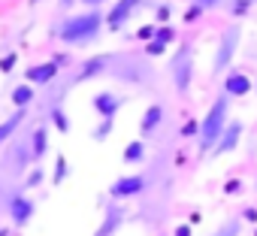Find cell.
Instances as JSON below:
<instances>
[{"label":"cell","instance_id":"6da1fadb","mask_svg":"<svg viewBox=\"0 0 257 236\" xmlns=\"http://www.w3.org/2000/svg\"><path fill=\"white\" fill-rule=\"evenodd\" d=\"M103 28H106V16L91 7L85 13H76V16H67L58 28H55V37L64 43V46H73V49H85V46H94L100 37H103Z\"/></svg>","mask_w":257,"mask_h":236},{"label":"cell","instance_id":"7a4b0ae2","mask_svg":"<svg viewBox=\"0 0 257 236\" xmlns=\"http://www.w3.org/2000/svg\"><path fill=\"white\" fill-rule=\"evenodd\" d=\"M230 100H233V97H227V94L221 91V94L215 97V103L209 106L206 118L200 122V134H197V146H200V155H209V152L215 149V143L221 140L224 128L230 125Z\"/></svg>","mask_w":257,"mask_h":236},{"label":"cell","instance_id":"3957f363","mask_svg":"<svg viewBox=\"0 0 257 236\" xmlns=\"http://www.w3.org/2000/svg\"><path fill=\"white\" fill-rule=\"evenodd\" d=\"M239 46H242V28H239V22H236V25H230V28H224V31L218 34L215 61H212V73H215V76H221V73L230 70V64L236 61Z\"/></svg>","mask_w":257,"mask_h":236},{"label":"cell","instance_id":"277c9868","mask_svg":"<svg viewBox=\"0 0 257 236\" xmlns=\"http://www.w3.org/2000/svg\"><path fill=\"white\" fill-rule=\"evenodd\" d=\"M170 73H173V88L179 94H188L194 82V46L191 43H182L176 49V58L170 61Z\"/></svg>","mask_w":257,"mask_h":236},{"label":"cell","instance_id":"5b68a950","mask_svg":"<svg viewBox=\"0 0 257 236\" xmlns=\"http://www.w3.org/2000/svg\"><path fill=\"white\" fill-rule=\"evenodd\" d=\"M61 67H67V55H55L52 61H43V64L28 67L25 79H28L31 85H37V88H43V85H52V82L58 79V70H61Z\"/></svg>","mask_w":257,"mask_h":236},{"label":"cell","instance_id":"8992f818","mask_svg":"<svg viewBox=\"0 0 257 236\" xmlns=\"http://www.w3.org/2000/svg\"><path fill=\"white\" fill-rule=\"evenodd\" d=\"M146 188V176L134 173V176H118L112 185H109V197L112 200H134L137 194H143Z\"/></svg>","mask_w":257,"mask_h":236},{"label":"cell","instance_id":"52a82bcc","mask_svg":"<svg viewBox=\"0 0 257 236\" xmlns=\"http://www.w3.org/2000/svg\"><path fill=\"white\" fill-rule=\"evenodd\" d=\"M140 4H143V0H115L112 10L106 13V28L109 31H121L127 22L134 19V13L140 10Z\"/></svg>","mask_w":257,"mask_h":236},{"label":"cell","instance_id":"ba28073f","mask_svg":"<svg viewBox=\"0 0 257 236\" xmlns=\"http://www.w3.org/2000/svg\"><path fill=\"white\" fill-rule=\"evenodd\" d=\"M7 212H10V218H13L16 227H25V224L37 215V203H34L31 197H25V194H13V197L7 200Z\"/></svg>","mask_w":257,"mask_h":236},{"label":"cell","instance_id":"9c48e42d","mask_svg":"<svg viewBox=\"0 0 257 236\" xmlns=\"http://www.w3.org/2000/svg\"><path fill=\"white\" fill-rule=\"evenodd\" d=\"M242 122H236V118H233V122L224 128V134H221V140L215 143V149L209 152V158H221V155H230V152H236V146H239V140H242Z\"/></svg>","mask_w":257,"mask_h":236},{"label":"cell","instance_id":"30bf717a","mask_svg":"<svg viewBox=\"0 0 257 236\" xmlns=\"http://www.w3.org/2000/svg\"><path fill=\"white\" fill-rule=\"evenodd\" d=\"M221 91H224L227 97H245V94L254 91V79H251L248 73L227 70V76H224V82H221Z\"/></svg>","mask_w":257,"mask_h":236},{"label":"cell","instance_id":"8fae6325","mask_svg":"<svg viewBox=\"0 0 257 236\" xmlns=\"http://www.w3.org/2000/svg\"><path fill=\"white\" fill-rule=\"evenodd\" d=\"M91 106H94V112L100 118H115L118 109L124 106V97H118L115 91H97L94 100H91Z\"/></svg>","mask_w":257,"mask_h":236},{"label":"cell","instance_id":"7c38bea8","mask_svg":"<svg viewBox=\"0 0 257 236\" xmlns=\"http://www.w3.org/2000/svg\"><path fill=\"white\" fill-rule=\"evenodd\" d=\"M124 218H127V212H124L118 203H109V206H106V212H103V221H100V227L94 230V236H115V233L121 230Z\"/></svg>","mask_w":257,"mask_h":236},{"label":"cell","instance_id":"4fadbf2b","mask_svg":"<svg viewBox=\"0 0 257 236\" xmlns=\"http://www.w3.org/2000/svg\"><path fill=\"white\" fill-rule=\"evenodd\" d=\"M164 103H152V106H146V112H143V118H140V134L149 140V137H155L158 134V128L164 125Z\"/></svg>","mask_w":257,"mask_h":236},{"label":"cell","instance_id":"5bb4252c","mask_svg":"<svg viewBox=\"0 0 257 236\" xmlns=\"http://www.w3.org/2000/svg\"><path fill=\"white\" fill-rule=\"evenodd\" d=\"M112 61H115V55H97V58H88V61L79 67V73H76L73 82H85V79H94V76L112 70Z\"/></svg>","mask_w":257,"mask_h":236},{"label":"cell","instance_id":"9a60e30c","mask_svg":"<svg viewBox=\"0 0 257 236\" xmlns=\"http://www.w3.org/2000/svg\"><path fill=\"white\" fill-rule=\"evenodd\" d=\"M34 97H37V88H34L28 79H25L22 85H16V88H13V94H10V100H13V106H16V109H28V106L34 103Z\"/></svg>","mask_w":257,"mask_h":236},{"label":"cell","instance_id":"2e32d148","mask_svg":"<svg viewBox=\"0 0 257 236\" xmlns=\"http://www.w3.org/2000/svg\"><path fill=\"white\" fill-rule=\"evenodd\" d=\"M31 155H34V161H43L49 155V128L46 125L34 131V137H31Z\"/></svg>","mask_w":257,"mask_h":236},{"label":"cell","instance_id":"e0dca14e","mask_svg":"<svg viewBox=\"0 0 257 236\" xmlns=\"http://www.w3.org/2000/svg\"><path fill=\"white\" fill-rule=\"evenodd\" d=\"M257 7V0H224V13L230 16V19H245V16H251V10Z\"/></svg>","mask_w":257,"mask_h":236},{"label":"cell","instance_id":"ac0fdd59","mask_svg":"<svg viewBox=\"0 0 257 236\" xmlns=\"http://www.w3.org/2000/svg\"><path fill=\"white\" fill-rule=\"evenodd\" d=\"M121 161H124V164H143V161H146V143H143V140L127 143V146H124Z\"/></svg>","mask_w":257,"mask_h":236},{"label":"cell","instance_id":"d6986e66","mask_svg":"<svg viewBox=\"0 0 257 236\" xmlns=\"http://www.w3.org/2000/svg\"><path fill=\"white\" fill-rule=\"evenodd\" d=\"M22 118H25V109H19L16 115H10L7 122H0V143H7L16 131H19V125H22Z\"/></svg>","mask_w":257,"mask_h":236},{"label":"cell","instance_id":"ffe728a7","mask_svg":"<svg viewBox=\"0 0 257 236\" xmlns=\"http://www.w3.org/2000/svg\"><path fill=\"white\" fill-rule=\"evenodd\" d=\"M209 236H242V218H227L221 227H215Z\"/></svg>","mask_w":257,"mask_h":236},{"label":"cell","instance_id":"44dd1931","mask_svg":"<svg viewBox=\"0 0 257 236\" xmlns=\"http://www.w3.org/2000/svg\"><path fill=\"white\" fill-rule=\"evenodd\" d=\"M52 122H55V128L61 134H70V118H67V112L61 106H52Z\"/></svg>","mask_w":257,"mask_h":236},{"label":"cell","instance_id":"7402d4cb","mask_svg":"<svg viewBox=\"0 0 257 236\" xmlns=\"http://www.w3.org/2000/svg\"><path fill=\"white\" fill-rule=\"evenodd\" d=\"M112 131H115V118H103V122H100V128H97L91 137H94V143H103L106 137H112Z\"/></svg>","mask_w":257,"mask_h":236},{"label":"cell","instance_id":"603a6c76","mask_svg":"<svg viewBox=\"0 0 257 236\" xmlns=\"http://www.w3.org/2000/svg\"><path fill=\"white\" fill-rule=\"evenodd\" d=\"M164 52H167V43H161L158 37H152L149 46H146V55H149V58H158V55H164Z\"/></svg>","mask_w":257,"mask_h":236},{"label":"cell","instance_id":"cb8c5ba5","mask_svg":"<svg viewBox=\"0 0 257 236\" xmlns=\"http://www.w3.org/2000/svg\"><path fill=\"white\" fill-rule=\"evenodd\" d=\"M67 170H70V167H67V158L61 155V158H58V164H55V176H52V182H55V185H61V182L67 179Z\"/></svg>","mask_w":257,"mask_h":236},{"label":"cell","instance_id":"d4e9b609","mask_svg":"<svg viewBox=\"0 0 257 236\" xmlns=\"http://www.w3.org/2000/svg\"><path fill=\"white\" fill-rule=\"evenodd\" d=\"M155 37H158L161 43H167V46H170V43L176 40V31H173L170 25H158V31H155Z\"/></svg>","mask_w":257,"mask_h":236},{"label":"cell","instance_id":"484cf974","mask_svg":"<svg viewBox=\"0 0 257 236\" xmlns=\"http://www.w3.org/2000/svg\"><path fill=\"white\" fill-rule=\"evenodd\" d=\"M43 179H46V173H43V170H34V173L25 179V188H37V185H43Z\"/></svg>","mask_w":257,"mask_h":236},{"label":"cell","instance_id":"4316f807","mask_svg":"<svg viewBox=\"0 0 257 236\" xmlns=\"http://www.w3.org/2000/svg\"><path fill=\"white\" fill-rule=\"evenodd\" d=\"M191 4H197V7H203V10L209 13V10H218V7L224 4V0H191Z\"/></svg>","mask_w":257,"mask_h":236},{"label":"cell","instance_id":"83f0119b","mask_svg":"<svg viewBox=\"0 0 257 236\" xmlns=\"http://www.w3.org/2000/svg\"><path fill=\"white\" fill-rule=\"evenodd\" d=\"M197 134H200V125H197V122H188V125L182 128V137H197Z\"/></svg>","mask_w":257,"mask_h":236},{"label":"cell","instance_id":"f1b7e54d","mask_svg":"<svg viewBox=\"0 0 257 236\" xmlns=\"http://www.w3.org/2000/svg\"><path fill=\"white\" fill-rule=\"evenodd\" d=\"M13 67H16V55H10V58L0 61V70H4V73H7V70H13Z\"/></svg>","mask_w":257,"mask_h":236},{"label":"cell","instance_id":"f546056e","mask_svg":"<svg viewBox=\"0 0 257 236\" xmlns=\"http://www.w3.org/2000/svg\"><path fill=\"white\" fill-rule=\"evenodd\" d=\"M155 31H158V28H143V31H140V34H137V37H140V40H146V43H149V40H152V37H155Z\"/></svg>","mask_w":257,"mask_h":236},{"label":"cell","instance_id":"4dcf8cb0","mask_svg":"<svg viewBox=\"0 0 257 236\" xmlns=\"http://www.w3.org/2000/svg\"><path fill=\"white\" fill-rule=\"evenodd\" d=\"M242 221H257V209H245V215H242Z\"/></svg>","mask_w":257,"mask_h":236},{"label":"cell","instance_id":"1f68e13d","mask_svg":"<svg viewBox=\"0 0 257 236\" xmlns=\"http://www.w3.org/2000/svg\"><path fill=\"white\" fill-rule=\"evenodd\" d=\"M176 236H191V227H188V224H179V227H176Z\"/></svg>","mask_w":257,"mask_h":236},{"label":"cell","instance_id":"d6a6232c","mask_svg":"<svg viewBox=\"0 0 257 236\" xmlns=\"http://www.w3.org/2000/svg\"><path fill=\"white\" fill-rule=\"evenodd\" d=\"M85 7H100V4H106V0H82Z\"/></svg>","mask_w":257,"mask_h":236},{"label":"cell","instance_id":"836d02e7","mask_svg":"<svg viewBox=\"0 0 257 236\" xmlns=\"http://www.w3.org/2000/svg\"><path fill=\"white\" fill-rule=\"evenodd\" d=\"M61 4H64V7H70V4H73V0H61Z\"/></svg>","mask_w":257,"mask_h":236},{"label":"cell","instance_id":"e575fe53","mask_svg":"<svg viewBox=\"0 0 257 236\" xmlns=\"http://www.w3.org/2000/svg\"><path fill=\"white\" fill-rule=\"evenodd\" d=\"M254 94H257V79H254Z\"/></svg>","mask_w":257,"mask_h":236},{"label":"cell","instance_id":"d590c367","mask_svg":"<svg viewBox=\"0 0 257 236\" xmlns=\"http://www.w3.org/2000/svg\"><path fill=\"white\" fill-rule=\"evenodd\" d=\"M254 191H257V179H254Z\"/></svg>","mask_w":257,"mask_h":236},{"label":"cell","instance_id":"8d00e7d4","mask_svg":"<svg viewBox=\"0 0 257 236\" xmlns=\"http://www.w3.org/2000/svg\"><path fill=\"white\" fill-rule=\"evenodd\" d=\"M254 236H257V233H254Z\"/></svg>","mask_w":257,"mask_h":236}]
</instances>
